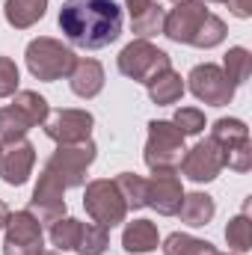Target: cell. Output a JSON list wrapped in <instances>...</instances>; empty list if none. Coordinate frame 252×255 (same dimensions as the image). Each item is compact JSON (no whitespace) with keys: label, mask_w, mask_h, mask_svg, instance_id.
Listing matches in <instances>:
<instances>
[{"label":"cell","mask_w":252,"mask_h":255,"mask_svg":"<svg viewBox=\"0 0 252 255\" xmlns=\"http://www.w3.org/2000/svg\"><path fill=\"white\" fill-rule=\"evenodd\" d=\"M95 151L98 148H95L92 139H83V142H74V145H57V151L48 157V163L39 175V184L33 190L30 208H27L39 223L51 226L60 217H65L63 193L68 187H83L86 184V169L92 166Z\"/></svg>","instance_id":"6da1fadb"},{"label":"cell","mask_w":252,"mask_h":255,"mask_svg":"<svg viewBox=\"0 0 252 255\" xmlns=\"http://www.w3.org/2000/svg\"><path fill=\"white\" fill-rule=\"evenodd\" d=\"M60 30L77 48L98 51L122 36V9L113 0H65Z\"/></svg>","instance_id":"7a4b0ae2"},{"label":"cell","mask_w":252,"mask_h":255,"mask_svg":"<svg viewBox=\"0 0 252 255\" xmlns=\"http://www.w3.org/2000/svg\"><path fill=\"white\" fill-rule=\"evenodd\" d=\"M27 68L36 80H60V77H68L71 68L77 63V57L71 54V48H65L63 42L57 39H48V36H39L27 45Z\"/></svg>","instance_id":"3957f363"},{"label":"cell","mask_w":252,"mask_h":255,"mask_svg":"<svg viewBox=\"0 0 252 255\" xmlns=\"http://www.w3.org/2000/svg\"><path fill=\"white\" fill-rule=\"evenodd\" d=\"M184 133L166 119L148 122V139H145V166L154 169H178L184 157Z\"/></svg>","instance_id":"277c9868"},{"label":"cell","mask_w":252,"mask_h":255,"mask_svg":"<svg viewBox=\"0 0 252 255\" xmlns=\"http://www.w3.org/2000/svg\"><path fill=\"white\" fill-rule=\"evenodd\" d=\"M166 68H172L169 65V54L154 48L148 39H133L119 54V71L125 77H130V80H136V83H148Z\"/></svg>","instance_id":"5b68a950"},{"label":"cell","mask_w":252,"mask_h":255,"mask_svg":"<svg viewBox=\"0 0 252 255\" xmlns=\"http://www.w3.org/2000/svg\"><path fill=\"white\" fill-rule=\"evenodd\" d=\"M83 208L92 217V223H98L104 229H113V226L125 223V217H127V205L122 199V193L116 190V184L107 181V178H98V181L86 184Z\"/></svg>","instance_id":"8992f818"},{"label":"cell","mask_w":252,"mask_h":255,"mask_svg":"<svg viewBox=\"0 0 252 255\" xmlns=\"http://www.w3.org/2000/svg\"><path fill=\"white\" fill-rule=\"evenodd\" d=\"M6 241H3V255H42L45 253V235L42 223L30 211H15L6 220Z\"/></svg>","instance_id":"52a82bcc"},{"label":"cell","mask_w":252,"mask_h":255,"mask_svg":"<svg viewBox=\"0 0 252 255\" xmlns=\"http://www.w3.org/2000/svg\"><path fill=\"white\" fill-rule=\"evenodd\" d=\"M190 92L199 98V101H205V104H211V107H226V104H232V98H235V86L229 83V77L223 74V68L214 63H202L196 65L193 71H190Z\"/></svg>","instance_id":"ba28073f"},{"label":"cell","mask_w":252,"mask_h":255,"mask_svg":"<svg viewBox=\"0 0 252 255\" xmlns=\"http://www.w3.org/2000/svg\"><path fill=\"white\" fill-rule=\"evenodd\" d=\"M208 15L211 12L205 9L202 0H178L175 9H169L163 18V33L178 45H193V39Z\"/></svg>","instance_id":"9c48e42d"},{"label":"cell","mask_w":252,"mask_h":255,"mask_svg":"<svg viewBox=\"0 0 252 255\" xmlns=\"http://www.w3.org/2000/svg\"><path fill=\"white\" fill-rule=\"evenodd\" d=\"M181 199H184V187L175 169H154V175L145 181V208H154L163 217H175Z\"/></svg>","instance_id":"30bf717a"},{"label":"cell","mask_w":252,"mask_h":255,"mask_svg":"<svg viewBox=\"0 0 252 255\" xmlns=\"http://www.w3.org/2000/svg\"><path fill=\"white\" fill-rule=\"evenodd\" d=\"M92 125H95V119L86 110H57L45 119V133L57 145H74V142L89 139Z\"/></svg>","instance_id":"8fae6325"},{"label":"cell","mask_w":252,"mask_h":255,"mask_svg":"<svg viewBox=\"0 0 252 255\" xmlns=\"http://www.w3.org/2000/svg\"><path fill=\"white\" fill-rule=\"evenodd\" d=\"M181 172L196 184H208L223 172V151L214 139H202L196 142L190 151L181 157Z\"/></svg>","instance_id":"7c38bea8"},{"label":"cell","mask_w":252,"mask_h":255,"mask_svg":"<svg viewBox=\"0 0 252 255\" xmlns=\"http://www.w3.org/2000/svg\"><path fill=\"white\" fill-rule=\"evenodd\" d=\"M33 163H36V148L27 139H18V142L0 148V178L12 187H21L30 178Z\"/></svg>","instance_id":"4fadbf2b"},{"label":"cell","mask_w":252,"mask_h":255,"mask_svg":"<svg viewBox=\"0 0 252 255\" xmlns=\"http://www.w3.org/2000/svg\"><path fill=\"white\" fill-rule=\"evenodd\" d=\"M125 9L130 15V27L139 39H151L157 33H163V6H157L154 0H125Z\"/></svg>","instance_id":"5bb4252c"},{"label":"cell","mask_w":252,"mask_h":255,"mask_svg":"<svg viewBox=\"0 0 252 255\" xmlns=\"http://www.w3.org/2000/svg\"><path fill=\"white\" fill-rule=\"evenodd\" d=\"M68 83L77 98H95L104 89V68L98 60H77L68 74Z\"/></svg>","instance_id":"9a60e30c"},{"label":"cell","mask_w":252,"mask_h":255,"mask_svg":"<svg viewBox=\"0 0 252 255\" xmlns=\"http://www.w3.org/2000/svg\"><path fill=\"white\" fill-rule=\"evenodd\" d=\"M157 244H160V235H157V226L151 220H133L122 232V247L130 255L151 253V250H157Z\"/></svg>","instance_id":"2e32d148"},{"label":"cell","mask_w":252,"mask_h":255,"mask_svg":"<svg viewBox=\"0 0 252 255\" xmlns=\"http://www.w3.org/2000/svg\"><path fill=\"white\" fill-rule=\"evenodd\" d=\"M45 9H48V0H6L3 15H6V24L9 27L27 30L36 21L45 18Z\"/></svg>","instance_id":"e0dca14e"},{"label":"cell","mask_w":252,"mask_h":255,"mask_svg":"<svg viewBox=\"0 0 252 255\" xmlns=\"http://www.w3.org/2000/svg\"><path fill=\"white\" fill-rule=\"evenodd\" d=\"M145 86H148V98H151L154 104H160V107H169V104L181 101V95H184V80H181V74L172 71V68L160 71V74H157L154 80H148Z\"/></svg>","instance_id":"ac0fdd59"},{"label":"cell","mask_w":252,"mask_h":255,"mask_svg":"<svg viewBox=\"0 0 252 255\" xmlns=\"http://www.w3.org/2000/svg\"><path fill=\"white\" fill-rule=\"evenodd\" d=\"M214 214H217V205H214V199L208 193H190V196L181 199V208H178L181 223H187L193 229L208 226L214 220Z\"/></svg>","instance_id":"d6986e66"},{"label":"cell","mask_w":252,"mask_h":255,"mask_svg":"<svg viewBox=\"0 0 252 255\" xmlns=\"http://www.w3.org/2000/svg\"><path fill=\"white\" fill-rule=\"evenodd\" d=\"M12 107L30 122V125H45V119L51 116V107H48V101L39 95V92H30V89H24V92H15V98H12Z\"/></svg>","instance_id":"ffe728a7"},{"label":"cell","mask_w":252,"mask_h":255,"mask_svg":"<svg viewBox=\"0 0 252 255\" xmlns=\"http://www.w3.org/2000/svg\"><path fill=\"white\" fill-rule=\"evenodd\" d=\"M211 139L220 145V151H229V148H235V145L250 142V128L244 125L241 119H220V122H214Z\"/></svg>","instance_id":"44dd1931"},{"label":"cell","mask_w":252,"mask_h":255,"mask_svg":"<svg viewBox=\"0 0 252 255\" xmlns=\"http://www.w3.org/2000/svg\"><path fill=\"white\" fill-rule=\"evenodd\" d=\"M80 235H83V223L74 220V217H60L57 223H51V244H54L60 253L77 250Z\"/></svg>","instance_id":"7402d4cb"},{"label":"cell","mask_w":252,"mask_h":255,"mask_svg":"<svg viewBox=\"0 0 252 255\" xmlns=\"http://www.w3.org/2000/svg\"><path fill=\"white\" fill-rule=\"evenodd\" d=\"M223 74L229 77V83L238 89L241 83H247L252 74V54L247 48H229L226 63H223Z\"/></svg>","instance_id":"603a6c76"},{"label":"cell","mask_w":252,"mask_h":255,"mask_svg":"<svg viewBox=\"0 0 252 255\" xmlns=\"http://www.w3.org/2000/svg\"><path fill=\"white\" fill-rule=\"evenodd\" d=\"M30 128L33 125H30L12 104H9V107H0V145H12V142L24 139Z\"/></svg>","instance_id":"cb8c5ba5"},{"label":"cell","mask_w":252,"mask_h":255,"mask_svg":"<svg viewBox=\"0 0 252 255\" xmlns=\"http://www.w3.org/2000/svg\"><path fill=\"white\" fill-rule=\"evenodd\" d=\"M163 253L166 255H217V250L208 241H199V238H190V235L175 232V235H169L163 241Z\"/></svg>","instance_id":"d4e9b609"},{"label":"cell","mask_w":252,"mask_h":255,"mask_svg":"<svg viewBox=\"0 0 252 255\" xmlns=\"http://www.w3.org/2000/svg\"><path fill=\"white\" fill-rule=\"evenodd\" d=\"M110 247V229L98 226V223H83V235L77 244V255H104Z\"/></svg>","instance_id":"484cf974"},{"label":"cell","mask_w":252,"mask_h":255,"mask_svg":"<svg viewBox=\"0 0 252 255\" xmlns=\"http://www.w3.org/2000/svg\"><path fill=\"white\" fill-rule=\"evenodd\" d=\"M226 244H229V250L232 253H247L252 247V223L250 217H247V211L244 214H238L235 220H229V226H226Z\"/></svg>","instance_id":"4316f807"},{"label":"cell","mask_w":252,"mask_h":255,"mask_svg":"<svg viewBox=\"0 0 252 255\" xmlns=\"http://www.w3.org/2000/svg\"><path fill=\"white\" fill-rule=\"evenodd\" d=\"M116 190L122 193V199H125L127 211L133 208H145V178H139V175H133V172H122L116 181Z\"/></svg>","instance_id":"83f0119b"},{"label":"cell","mask_w":252,"mask_h":255,"mask_svg":"<svg viewBox=\"0 0 252 255\" xmlns=\"http://www.w3.org/2000/svg\"><path fill=\"white\" fill-rule=\"evenodd\" d=\"M226 21L223 18H217V15H208L205 18V24L199 27V33H196V39H193V48H217L223 39H226Z\"/></svg>","instance_id":"f1b7e54d"},{"label":"cell","mask_w":252,"mask_h":255,"mask_svg":"<svg viewBox=\"0 0 252 255\" xmlns=\"http://www.w3.org/2000/svg\"><path fill=\"white\" fill-rule=\"evenodd\" d=\"M172 125L178 128L184 136H196V133H202V130H205V113H202V110H196V107H181V110H175Z\"/></svg>","instance_id":"f546056e"},{"label":"cell","mask_w":252,"mask_h":255,"mask_svg":"<svg viewBox=\"0 0 252 255\" xmlns=\"http://www.w3.org/2000/svg\"><path fill=\"white\" fill-rule=\"evenodd\" d=\"M223 166L235 169V172H250L252 169V142L235 145L229 151H223Z\"/></svg>","instance_id":"4dcf8cb0"},{"label":"cell","mask_w":252,"mask_h":255,"mask_svg":"<svg viewBox=\"0 0 252 255\" xmlns=\"http://www.w3.org/2000/svg\"><path fill=\"white\" fill-rule=\"evenodd\" d=\"M15 89H18V65L9 57H0V98L15 95Z\"/></svg>","instance_id":"1f68e13d"},{"label":"cell","mask_w":252,"mask_h":255,"mask_svg":"<svg viewBox=\"0 0 252 255\" xmlns=\"http://www.w3.org/2000/svg\"><path fill=\"white\" fill-rule=\"evenodd\" d=\"M226 3H229L232 15H238V18H250L252 15V0H226Z\"/></svg>","instance_id":"d6a6232c"},{"label":"cell","mask_w":252,"mask_h":255,"mask_svg":"<svg viewBox=\"0 0 252 255\" xmlns=\"http://www.w3.org/2000/svg\"><path fill=\"white\" fill-rule=\"evenodd\" d=\"M9 214H12V211L6 208V202H0V229L6 226V220H9Z\"/></svg>","instance_id":"836d02e7"},{"label":"cell","mask_w":252,"mask_h":255,"mask_svg":"<svg viewBox=\"0 0 252 255\" xmlns=\"http://www.w3.org/2000/svg\"><path fill=\"white\" fill-rule=\"evenodd\" d=\"M202 3H226V0H202Z\"/></svg>","instance_id":"e575fe53"},{"label":"cell","mask_w":252,"mask_h":255,"mask_svg":"<svg viewBox=\"0 0 252 255\" xmlns=\"http://www.w3.org/2000/svg\"><path fill=\"white\" fill-rule=\"evenodd\" d=\"M42 255H60V253H42Z\"/></svg>","instance_id":"d590c367"},{"label":"cell","mask_w":252,"mask_h":255,"mask_svg":"<svg viewBox=\"0 0 252 255\" xmlns=\"http://www.w3.org/2000/svg\"><path fill=\"white\" fill-rule=\"evenodd\" d=\"M217 255H220V253H217ZM226 255H238V253H226Z\"/></svg>","instance_id":"8d00e7d4"},{"label":"cell","mask_w":252,"mask_h":255,"mask_svg":"<svg viewBox=\"0 0 252 255\" xmlns=\"http://www.w3.org/2000/svg\"><path fill=\"white\" fill-rule=\"evenodd\" d=\"M175 3H178V0H175Z\"/></svg>","instance_id":"74e56055"}]
</instances>
